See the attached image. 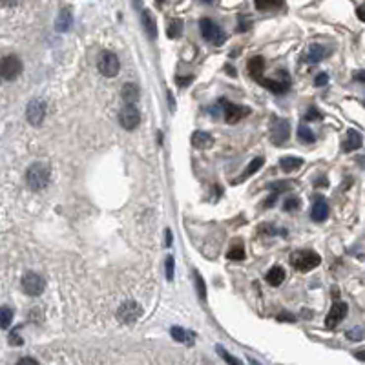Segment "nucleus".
Returning a JSON list of instances; mask_svg holds the SVG:
<instances>
[{"mask_svg":"<svg viewBox=\"0 0 365 365\" xmlns=\"http://www.w3.org/2000/svg\"><path fill=\"white\" fill-rule=\"evenodd\" d=\"M263 162H265L263 157H256V159H252V161L248 162V166L245 168V172H243V174L240 175V179L234 181V185H238V183H243V181L248 179L250 175H254V174L257 172V170H259V168L263 166Z\"/></svg>","mask_w":365,"mask_h":365,"instance_id":"412c9836","label":"nucleus"},{"mask_svg":"<svg viewBox=\"0 0 365 365\" xmlns=\"http://www.w3.org/2000/svg\"><path fill=\"white\" fill-rule=\"evenodd\" d=\"M228 259H232V261H243L245 259V246L241 241H236L232 246H230V250H228Z\"/></svg>","mask_w":365,"mask_h":365,"instance_id":"cd10ccee","label":"nucleus"},{"mask_svg":"<svg viewBox=\"0 0 365 365\" xmlns=\"http://www.w3.org/2000/svg\"><path fill=\"white\" fill-rule=\"evenodd\" d=\"M325 55H327V49L324 46H320V44H312L311 48H309V53H307V62H311V64H316L320 60L324 59Z\"/></svg>","mask_w":365,"mask_h":365,"instance_id":"a878e982","label":"nucleus"},{"mask_svg":"<svg viewBox=\"0 0 365 365\" xmlns=\"http://www.w3.org/2000/svg\"><path fill=\"white\" fill-rule=\"evenodd\" d=\"M303 119H305V121H316V119H322V114H320V112H318V110L314 108V106H312V108L309 110V112H307L305 115H303Z\"/></svg>","mask_w":365,"mask_h":365,"instance_id":"c9c22d12","label":"nucleus"},{"mask_svg":"<svg viewBox=\"0 0 365 365\" xmlns=\"http://www.w3.org/2000/svg\"><path fill=\"white\" fill-rule=\"evenodd\" d=\"M121 97L126 104H135L141 97V91H139V86L133 82H126L122 88H121Z\"/></svg>","mask_w":365,"mask_h":365,"instance_id":"f3484780","label":"nucleus"},{"mask_svg":"<svg viewBox=\"0 0 365 365\" xmlns=\"http://www.w3.org/2000/svg\"><path fill=\"white\" fill-rule=\"evenodd\" d=\"M2 79L4 81H15L22 73V60L17 55H6L2 59Z\"/></svg>","mask_w":365,"mask_h":365,"instance_id":"9d476101","label":"nucleus"},{"mask_svg":"<svg viewBox=\"0 0 365 365\" xmlns=\"http://www.w3.org/2000/svg\"><path fill=\"white\" fill-rule=\"evenodd\" d=\"M26 364L37 365L39 362H37L35 358H30V356H26V358H20V360H18V365H26Z\"/></svg>","mask_w":365,"mask_h":365,"instance_id":"a19ab883","label":"nucleus"},{"mask_svg":"<svg viewBox=\"0 0 365 365\" xmlns=\"http://www.w3.org/2000/svg\"><path fill=\"white\" fill-rule=\"evenodd\" d=\"M9 343H11V345H22V340L18 338L17 332H11V334H9Z\"/></svg>","mask_w":365,"mask_h":365,"instance_id":"ea45409f","label":"nucleus"},{"mask_svg":"<svg viewBox=\"0 0 365 365\" xmlns=\"http://www.w3.org/2000/svg\"><path fill=\"white\" fill-rule=\"evenodd\" d=\"M183 30H185V26H183V20H181V18L170 20V22H168V28H166L168 39H179V37L183 35Z\"/></svg>","mask_w":365,"mask_h":365,"instance_id":"bb28decb","label":"nucleus"},{"mask_svg":"<svg viewBox=\"0 0 365 365\" xmlns=\"http://www.w3.org/2000/svg\"><path fill=\"white\" fill-rule=\"evenodd\" d=\"M354 356L362 362H365V349H360V351H354Z\"/></svg>","mask_w":365,"mask_h":365,"instance_id":"a18cd8bd","label":"nucleus"},{"mask_svg":"<svg viewBox=\"0 0 365 365\" xmlns=\"http://www.w3.org/2000/svg\"><path fill=\"white\" fill-rule=\"evenodd\" d=\"M362 135H360V132H356V130H349L347 132V139H345V143L341 144V148H343V152H354V150L362 148Z\"/></svg>","mask_w":365,"mask_h":365,"instance_id":"aec40b11","label":"nucleus"},{"mask_svg":"<svg viewBox=\"0 0 365 365\" xmlns=\"http://www.w3.org/2000/svg\"><path fill=\"white\" fill-rule=\"evenodd\" d=\"M311 217L314 219V221L322 223L325 221L327 217H329V204H327V201L325 199H316L314 201V204H312V210H311Z\"/></svg>","mask_w":365,"mask_h":365,"instance_id":"dca6fc26","label":"nucleus"},{"mask_svg":"<svg viewBox=\"0 0 365 365\" xmlns=\"http://www.w3.org/2000/svg\"><path fill=\"white\" fill-rule=\"evenodd\" d=\"M327 82H329V75H327V73H320V75H316V79H314V84H316V86H325Z\"/></svg>","mask_w":365,"mask_h":365,"instance_id":"4c0bfd02","label":"nucleus"},{"mask_svg":"<svg viewBox=\"0 0 365 365\" xmlns=\"http://www.w3.org/2000/svg\"><path fill=\"white\" fill-rule=\"evenodd\" d=\"M192 146L198 150H208L214 146V137L208 132H194L192 133Z\"/></svg>","mask_w":365,"mask_h":365,"instance_id":"2eb2a0df","label":"nucleus"},{"mask_svg":"<svg viewBox=\"0 0 365 365\" xmlns=\"http://www.w3.org/2000/svg\"><path fill=\"white\" fill-rule=\"evenodd\" d=\"M199 31H201V37H203L204 41L208 42V44H214V46H221L227 35H225V31L221 30V26L216 24L214 20H210V18H201L199 20Z\"/></svg>","mask_w":365,"mask_h":365,"instance_id":"7ed1b4c3","label":"nucleus"},{"mask_svg":"<svg viewBox=\"0 0 365 365\" xmlns=\"http://www.w3.org/2000/svg\"><path fill=\"white\" fill-rule=\"evenodd\" d=\"M265 280H267V283H269L270 287H280L283 283V280H285V270L282 267H272L265 274Z\"/></svg>","mask_w":365,"mask_h":365,"instance_id":"4be33fe9","label":"nucleus"},{"mask_svg":"<svg viewBox=\"0 0 365 365\" xmlns=\"http://www.w3.org/2000/svg\"><path fill=\"white\" fill-rule=\"evenodd\" d=\"M170 334H172V338H174L175 341L185 343V345H194V341H196V332L186 330V329H183V327H172V329H170Z\"/></svg>","mask_w":365,"mask_h":365,"instance_id":"a211bd4d","label":"nucleus"},{"mask_svg":"<svg viewBox=\"0 0 365 365\" xmlns=\"http://www.w3.org/2000/svg\"><path fill=\"white\" fill-rule=\"evenodd\" d=\"M133 4H135V7H141V0H133Z\"/></svg>","mask_w":365,"mask_h":365,"instance_id":"09e8293b","label":"nucleus"},{"mask_svg":"<svg viewBox=\"0 0 365 365\" xmlns=\"http://www.w3.org/2000/svg\"><path fill=\"white\" fill-rule=\"evenodd\" d=\"M188 82H192V77H188V79L177 77V84H181V86H185V84H188Z\"/></svg>","mask_w":365,"mask_h":365,"instance_id":"de8ad7c7","label":"nucleus"},{"mask_svg":"<svg viewBox=\"0 0 365 365\" xmlns=\"http://www.w3.org/2000/svg\"><path fill=\"white\" fill-rule=\"evenodd\" d=\"M156 2H157V4H162V2H164V0H156Z\"/></svg>","mask_w":365,"mask_h":365,"instance_id":"8fccbe9b","label":"nucleus"},{"mask_svg":"<svg viewBox=\"0 0 365 365\" xmlns=\"http://www.w3.org/2000/svg\"><path fill=\"white\" fill-rule=\"evenodd\" d=\"M119 124L124 130H135L141 124V112L135 108V104H126L124 108L119 112Z\"/></svg>","mask_w":365,"mask_h":365,"instance_id":"6e6552de","label":"nucleus"},{"mask_svg":"<svg viewBox=\"0 0 365 365\" xmlns=\"http://www.w3.org/2000/svg\"><path fill=\"white\" fill-rule=\"evenodd\" d=\"M141 316H143V307L133 299H126L124 303H121V307L117 309V320L122 325L135 324Z\"/></svg>","mask_w":365,"mask_h":365,"instance_id":"20e7f679","label":"nucleus"},{"mask_svg":"<svg viewBox=\"0 0 365 365\" xmlns=\"http://www.w3.org/2000/svg\"><path fill=\"white\" fill-rule=\"evenodd\" d=\"M246 70L250 73V77L257 81L259 75H261L265 70V59L263 57H252V59L248 60V64H246Z\"/></svg>","mask_w":365,"mask_h":365,"instance_id":"b1692460","label":"nucleus"},{"mask_svg":"<svg viewBox=\"0 0 365 365\" xmlns=\"http://www.w3.org/2000/svg\"><path fill=\"white\" fill-rule=\"evenodd\" d=\"M303 162L305 161L301 157H282L280 159V166H282L285 174H290V172H296L298 168L303 166Z\"/></svg>","mask_w":365,"mask_h":365,"instance_id":"5701e85b","label":"nucleus"},{"mask_svg":"<svg viewBox=\"0 0 365 365\" xmlns=\"http://www.w3.org/2000/svg\"><path fill=\"white\" fill-rule=\"evenodd\" d=\"M354 81H358V82H365V70L354 73Z\"/></svg>","mask_w":365,"mask_h":365,"instance_id":"c03bdc74","label":"nucleus"},{"mask_svg":"<svg viewBox=\"0 0 365 365\" xmlns=\"http://www.w3.org/2000/svg\"><path fill=\"white\" fill-rule=\"evenodd\" d=\"M141 18H143V28L146 31V35H148L150 41H156L157 37V22H156V17H154V13L150 11V9H143L141 13Z\"/></svg>","mask_w":365,"mask_h":365,"instance_id":"4468645a","label":"nucleus"},{"mask_svg":"<svg viewBox=\"0 0 365 365\" xmlns=\"http://www.w3.org/2000/svg\"><path fill=\"white\" fill-rule=\"evenodd\" d=\"M44 287H46V282L37 272H26L24 278H22V290L28 296H33V298L41 296L44 292Z\"/></svg>","mask_w":365,"mask_h":365,"instance_id":"1a4fd4ad","label":"nucleus"},{"mask_svg":"<svg viewBox=\"0 0 365 365\" xmlns=\"http://www.w3.org/2000/svg\"><path fill=\"white\" fill-rule=\"evenodd\" d=\"M217 353H219V356H221V358L225 360L227 364H234V365H241V364H243L241 360H238V358H234V356H230V354L227 353V349L221 347V345H217Z\"/></svg>","mask_w":365,"mask_h":365,"instance_id":"473e14b6","label":"nucleus"},{"mask_svg":"<svg viewBox=\"0 0 365 365\" xmlns=\"http://www.w3.org/2000/svg\"><path fill=\"white\" fill-rule=\"evenodd\" d=\"M299 206H301V201L298 198H294V196L285 199V203H283V210L285 212H296V210H299Z\"/></svg>","mask_w":365,"mask_h":365,"instance_id":"2f4dec72","label":"nucleus"},{"mask_svg":"<svg viewBox=\"0 0 365 365\" xmlns=\"http://www.w3.org/2000/svg\"><path fill=\"white\" fill-rule=\"evenodd\" d=\"M362 332H364V329H362V327H356V329L349 330L347 338H351V340H354V341H358V340H362V338H364V336H362Z\"/></svg>","mask_w":365,"mask_h":365,"instance_id":"e433bc0d","label":"nucleus"},{"mask_svg":"<svg viewBox=\"0 0 365 365\" xmlns=\"http://www.w3.org/2000/svg\"><path fill=\"white\" fill-rule=\"evenodd\" d=\"M13 322V309L11 307L4 305L2 311H0V324H2V329H7Z\"/></svg>","mask_w":365,"mask_h":365,"instance_id":"7c9ffc66","label":"nucleus"},{"mask_svg":"<svg viewBox=\"0 0 365 365\" xmlns=\"http://www.w3.org/2000/svg\"><path fill=\"white\" fill-rule=\"evenodd\" d=\"M97 68H99L101 75H104L106 79H112V77H117V73L121 70V62L115 53H112V51H102L101 57H99Z\"/></svg>","mask_w":365,"mask_h":365,"instance_id":"39448f33","label":"nucleus"},{"mask_svg":"<svg viewBox=\"0 0 365 365\" xmlns=\"http://www.w3.org/2000/svg\"><path fill=\"white\" fill-rule=\"evenodd\" d=\"M201 2H212V0H201Z\"/></svg>","mask_w":365,"mask_h":365,"instance_id":"3c124183","label":"nucleus"},{"mask_svg":"<svg viewBox=\"0 0 365 365\" xmlns=\"http://www.w3.org/2000/svg\"><path fill=\"white\" fill-rule=\"evenodd\" d=\"M49 177H51V170H49L48 162L37 161L33 162L28 172H26V183L33 192H41L49 185Z\"/></svg>","mask_w":365,"mask_h":365,"instance_id":"f257e3e1","label":"nucleus"},{"mask_svg":"<svg viewBox=\"0 0 365 365\" xmlns=\"http://www.w3.org/2000/svg\"><path fill=\"white\" fill-rule=\"evenodd\" d=\"M72 22H73L72 9H70V7H64V9H60L59 17H57L55 28H57V31H60V33H66V31L72 28Z\"/></svg>","mask_w":365,"mask_h":365,"instance_id":"6ab92c4d","label":"nucleus"},{"mask_svg":"<svg viewBox=\"0 0 365 365\" xmlns=\"http://www.w3.org/2000/svg\"><path fill=\"white\" fill-rule=\"evenodd\" d=\"M194 282H196V288H198V296L199 299H206V285H204V280H203V276L199 274L198 270H194Z\"/></svg>","mask_w":365,"mask_h":365,"instance_id":"c756f323","label":"nucleus"},{"mask_svg":"<svg viewBox=\"0 0 365 365\" xmlns=\"http://www.w3.org/2000/svg\"><path fill=\"white\" fill-rule=\"evenodd\" d=\"M347 312H349V305L345 301H334L332 307H330L329 314H327V318H325V327H327V329L338 327V325L345 320Z\"/></svg>","mask_w":365,"mask_h":365,"instance_id":"9b49d317","label":"nucleus"},{"mask_svg":"<svg viewBox=\"0 0 365 365\" xmlns=\"http://www.w3.org/2000/svg\"><path fill=\"white\" fill-rule=\"evenodd\" d=\"M298 139L301 141V143L305 144H312L314 141H316V135H314V132H312L311 128H307V126H299L298 128Z\"/></svg>","mask_w":365,"mask_h":365,"instance_id":"c85d7f7f","label":"nucleus"},{"mask_svg":"<svg viewBox=\"0 0 365 365\" xmlns=\"http://www.w3.org/2000/svg\"><path fill=\"white\" fill-rule=\"evenodd\" d=\"M270 188H274L276 192H287L292 188V183L290 181H278V183H272Z\"/></svg>","mask_w":365,"mask_h":365,"instance_id":"f704fd0d","label":"nucleus"},{"mask_svg":"<svg viewBox=\"0 0 365 365\" xmlns=\"http://www.w3.org/2000/svg\"><path fill=\"white\" fill-rule=\"evenodd\" d=\"M278 322H296V318H294L292 314L283 312V314H280V316H278Z\"/></svg>","mask_w":365,"mask_h":365,"instance_id":"58836bf2","label":"nucleus"},{"mask_svg":"<svg viewBox=\"0 0 365 365\" xmlns=\"http://www.w3.org/2000/svg\"><path fill=\"white\" fill-rule=\"evenodd\" d=\"M223 104V114H225V121L228 124H236L240 122L243 117L250 114V110L245 108V106H240V104H234V102H228L227 99H221Z\"/></svg>","mask_w":365,"mask_h":365,"instance_id":"f8f14e48","label":"nucleus"},{"mask_svg":"<svg viewBox=\"0 0 365 365\" xmlns=\"http://www.w3.org/2000/svg\"><path fill=\"white\" fill-rule=\"evenodd\" d=\"M164 265H166V280L168 282H174V270H175L174 256H168L166 261H164Z\"/></svg>","mask_w":365,"mask_h":365,"instance_id":"72a5a7b5","label":"nucleus"},{"mask_svg":"<svg viewBox=\"0 0 365 365\" xmlns=\"http://www.w3.org/2000/svg\"><path fill=\"white\" fill-rule=\"evenodd\" d=\"M257 82L265 86L267 90H270L272 93H278V95H283V93H287V90L290 88V81L287 77L283 79V81H276V79H257Z\"/></svg>","mask_w":365,"mask_h":365,"instance_id":"ddd939ff","label":"nucleus"},{"mask_svg":"<svg viewBox=\"0 0 365 365\" xmlns=\"http://www.w3.org/2000/svg\"><path fill=\"white\" fill-rule=\"evenodd\" d=\"M46 117V102L42 99H31L26 106V119L31 126H41Z\"/></svg>","mask_w":365,"mask_h":365,"instance_id":"0eeeda50","label":"nucleus"},{"mask_svg":"<svg viewBox=\"0 0 365 365\" xmlns=\"http://www.w3.org/2000/svg\"><path fill=\"white\" fill-rule=\"evenodd\" d=\"M164 236H166V246H170V245H172V230H170V228H166Z\"/></svg>","mask_w":365,"mask_h":365,"instance_id":"49530a36","label":"nucleus"},{"mask_svg":"<svg viewBox=\"0 0 365 365\" xmlns=\"http://www.w3.org/2000/svg\"><path fill=\"white\" fill-rule=\"evenodd\" d=\"M278 194H280V192H274V194H272V196H270V198L267 199V201H265V203H263L265 208H270V204H272V203L276 201V199H278Z\"/></svg>","mask_w":365,"mask_h":365,"instance_id":"79ce46f5","label":"nucleus"},{"mask_svg":"<svg viewBox=\"0 0 365 365\" xmlns=\"http://www.w3.org/2000/svg\"><path fill=\"white\" fill-rule=\"evenodd\" d=\"M290 137V122L283 117H278L272 122V128H270V141L276 146H282L285 144Z\"/></svg>","mask_w":365,"mask_h":365,"instance_id":"423d86ee","label":"nucleus"},{"mask_svg":"<svg viewBox=\"0 0 365 365\" xmlns=\"http://www.w3.org/2000/svg\"><path fill=\"white\" fill-rule=\"evenodd\" d=\"M356 15H358V18L362 20V22H365V2L358 7V9H356Z\"/></svg>","mask_w":365,"mask_h":365,"instance_id":"37998d69","label":"nucleus"},{"mask_svg":"<svg viewBox=\"0 0 365 365\" xmlns=\"http://www.w3.org/2000/svg\"><path fill=\"white\" fill-rule=\"evenodd\" d=\"M320 263H322V257L314 250H296L290 256V265L299 272H311Z\"/></svg>","mask_w":365,"mask_h":365,"instance_id":"f03ea898","label":"nucleus"},{"mask_svg":"<svg viewBox=\"0 0 365 365\" xmlns=\"http://www.w3.org/2000/svg\"><path fill=\"white\" fill-rule=\"evenodd\" d=\"M285 0H254V6L257 11H274L283 6Z\"/></svg>","mask_w":365,"mask_h":365,"instance_id":"393cba45","label":"nucleus"}]
</instances>
